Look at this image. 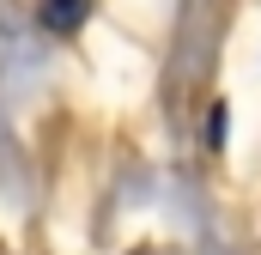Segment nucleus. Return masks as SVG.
<instances>
[{
    "instance_id": "nucleus-1",
    "label": "nucleus",
    "mask_w": 261,
    "mask_h": 255,
    "mask_svg": "<svg viewBox=\"0 0 261 255\" xmlns=\"http://www.w3.org/2000/svg\"><path fill=\"white\" fill-rule=\"evenodd\" d=\"M85 6H91V0H43V24H49V31H73V24L85 18Z\"/></svg>"
}]
</instances>
